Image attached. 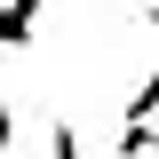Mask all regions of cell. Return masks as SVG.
I'll list each match as a JSON object with an SVG mask.
<instances>
[{
    "instance_id": "6da1fadb",
    "label": "cell",
    "mask_w": 159,
    "mask_h": 159,
    "mask_svg": "<svg viewBox=\"0 0 159 159\" xmlns=\"http://www.w3.org/2000/svg\"><path fill=\"white\" fill-rule=\"evenodd\" d=\"M40 32V0H0V48H24Z\"/></svg>"
},
{
    "instance_id": "7a4b0ae2",
    "label": "cell",
    "mask_w": 159,
    "mask_h": 159,
    "mask_svg": "<svg viewBox=\"0 0 159 159\" xmlns=\"http://www.w3.org/2000/svg\"><path fill=\"white\" fill-rule=\"evenodd\" d=\"M48 151H56V159H80V127H72V119H56V135H48Z\"/></svg>"
},
{
    "instance_id": "3957f363",
    "label": "cell",
    "mask_w": 159,
    "mask_h": 159,
    "mask_svg": "<svg viewBox=\"0 0 159 159\" xmlns=\"http://www.w3.org/2000/svg\"><path fill=\"white\" fill-rule=\"evenodd\" d=\"M8 143H16V119H8V103H0V151H8Z\"/></svg>"
},
{
    "instance_id": "277c9868",
    "label": "cell",
    "mask_w": 159,
    "mask_h": 159,
    "mask_svg": "<svg viewBox=\"0 0 159 159\" xmlns=\"http://www.w3.org/2000/svg\"><path fill=\"white\" fill-rule=\"evenodd\" d=\"M80 8H88V0H80Z\"/></svg>"
}]
</instances>
